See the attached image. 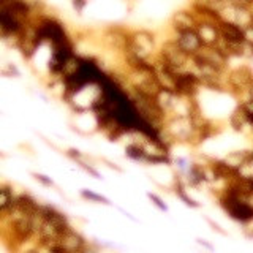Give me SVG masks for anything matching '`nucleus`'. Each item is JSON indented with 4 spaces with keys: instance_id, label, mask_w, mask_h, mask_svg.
I'll use <instances>...</instances> for the list:
<instances>
[{
    "instance_id": "10",
    "label": "nucleus",
    "mask_w": 253,
    "mask_h": 253,
    "mask_svg": "<svg viewBox=\"0 0 253 253\" xmlns=\"http://www.w3.org/2000/svg\"><path fill=\"white\" fill-rule=\"evenodd\" d=\"M60 244L68 253H79L84 249V239L73 229H68L60 236Z\"/></svg>"
},
{
    "instance_id": "3",
    "label": "nucleus",
    "mask_w": 253,
    "mask_h": 253,
    "mask_svg": "<svg viewBox=\"0 0 253 253\" xmlns=\"http://www.w3.org/2000/svg\"><path fill=\"white\" fill-rule=\"evenodd\" d=\"M176 43H177V46H179L185 54H188L190 57H193V55L202 48V41H201V38H200L198 32H196V29H195V30L179 32L177 38H176Z\"/></svg>"
},
{
    "instance_id": "2",
    "label": "nucleus",
    "mask_w": 253,
    "mask_h": 253,
    "mask_svg": "<svg viewBox=\"0 0 253 253\" xmlns=\"http://www.w3.org/2000/svg\"><path fill=\"white\" fill-rule=\"evenodd\" d=\"M188 57L190 55L182 51L176 41L163 46V51H161V60H163L166 65H170L173 70H176L177 73L184 72V67L187 65Z\"/></svg>"
},
{
    "instance_id": "6",
    "label": "nucleus",
    "mask_w": 253,
    "mask_h": 253,
    "mask_svg": "<svg viewBox=\"0 0 253 253\" xmlns=\"http://www.w3.org/2000/svg\"><path fill=\"white\" fill-rule=\"evenodd\" d=\"M219 29L222 40H225L227 43H244L245 41V29L242 27L228 23H219Z\"/></svg>"
},
{
    "instance_id": "8",
    "label": "nucleus",
    "mask_w": 253,
    "mask_h": 253,
    "mask_svg": "<svg viewBox=\"0 0 253 253\" xmlns=\"http://www.w3.org/2000/svg\"><path fill=\"white\" fill-rule=\"evenodd\" d=\"M229 84L237 90L242 89H250V86L253 84V75L249 68H237L233 73L229 75Z\"/></svg>"
},
{
    "instance_id": "21",
    "label": "nucleus",
    "mask_w": 253,
    "mask_h": 253,
    "mask_svg": "<svg viewBox=\"0 0 253 253\" xmlns=\"http://www.w3.org/2000/svg\"><path fill=\"white\" fill-rule=\"evenodd\" d=\"M35 177H37L38 180H41V182H43L45 185H52V182L49 180V179H46L45 176H41V174H35Z\"/></svg>"
},
{
    "instance_id": "14",
    "label": "nucleus",
    "mask_w": 253,
    "mask_h": 253,
    "mask_svg": "<svg viewBox=\"0 0 253 253\" xmlns=\"http://www.w3.org/2000/svg\"><path fill=\"white\" fill-rule=\"evenodd\" d=\"M236 193L237 195H250L253 193V179L250 177H244L236 187Z\"/></svg>"
},
{
    "instance_id": "12",
    "label": "nucleus",
    "mask_w": 253,
    "mask_h": 253,
    "mask_svg": "<svg viewBox=\"0 0 253 253\" xmlns=\"http://www.w3.org/2000/svg\"><path fill=\"white\" fill-rule=\"evenodd\" d=\"M15 209H16V198L13 196L8 187H2V190H0V210L3 214H8L13 212Z\"/></svg>"
},
{
    "instance_id": "13",
    "label": "nucleus",
    "mask_w": 253,
    "mask_h": 253,
    "mask_svg": "<svg viewBox=\"0 0 253 253\" xmlns=\"http://www.w3.org/2000/svg\"><path fill=\"white\" fill-rule=\"evenodd\" d=\"M223 0H195V8L200 13H212L217 15V11L222 8Z\"/></svg>"
},
{
    "instance_id": "18",
    "label": "nucleus",
    "mask_w": 253,
    "mask_h": 253,
    "mask_svg": "<svg viewBox=\"0 0 253 253\" xmlns=\"http://www.w3.org/2000/svg\"><path fill=\"white\" fill-rule=\"evenodd\" d=\"M245 41H249V43L253 45V24L245 29Z\"/></svg>"
},
{
    "instance_id": "23",
    "label": "nucleus",
    "mask_w": 253,
    "mask_h": 253,
    "mask_svg": "<svg viewBox=\"0 0 253 253\" xmlns=\"http://www.w3.org/2000/svg\"><path fill=\"white\" fill-rule=\"evenodd\" d=\"M27 253H37V252H33V250H30V252H27Z\"/></svg>"
},
{
    "instance_id": "1",
    "label": "nucleus",
    "mask_w": 253,
    "mask_h": 253,
    "mask_svg": "<svg viewBox=\"0 0 253 253\" xmlns=\"http://www.w3.org/2000/svg\"><path fill=\"white\" fill-rule=\"evenodd\" d=\"M217 18L220 23H228L247 29L253 24V13L249 10L247 5H236V3H227L222 5V8L217 11Z\"/></svg>"
},
{
    "instance_id": "19",
    "label": "nucleus",
    "mask_w": 253,
    "mask_h": 253,
    "mask_svg": "<svg viewBox=\"0 0 253 253\" xmlns=\"http://www.w3.org/2000/svg\"><path fill=\"white\" fill-rule=\"evenodd\" d=\"M149 198H151V200H152L153 202H155V204H157V206H158V207H160L161 210H166V206L163 204V202L160 201V198H157L155 195H152V193H151V195H149Z\"/></svg>"
},
{
    "instance_id": "16",
    "label": "nucleus",
    "mask_w": 253,
    "mask_h": 253,
    "mask_svg": "<svg viewBox=\"0 0 253 253\" xmlns=\"http://www.w3.org/2000/svg\"><path fill=\"white\" fill-rule=\"evenodd\" d=\"M82 195L86 196V198L95 200V201H101V202H104V204H108V200H106V198H103V196H98V195L90 193V192H82Z\"/></svg>"
},
{
    "instance_id": "17",
    "label": "nucleus",
    "mask_w": 253,
    "mask_h": 253,
    "mask_svg": "<svg viewBox=\"0 0 253 253\" xmlns=\"http://www.w3.org/2000/svg\"><path fill=\"white\" fill-rule=\"evenodd\" d=\"M177 193H179V196H180V198L184 200L185 202H187L188 206H193V207H196V206H198V204H196V202H195V201L192 200V198H188V196H187V195L184 193V190H182V188H177Z\"/></svg>"
},
{
    "instance_id": "22",
    "label": "nucleus",
    "mask_w": 253,
    "mask_h": 253,
    "mask_svg": "<svg viewBox=\"0 0 253 253\" xmlns=\"http://www.w3.org/2000/svg\"><path fill=\"white\" fill-rule=\"evenodd\" d=\"M249 92H250V100H253V84H252V86H250Z\"/></svg>"
},
{
    "instance_id": "4",
    "label": "nucleus",
    "mask_w": 253,
    "mask_h": 253,
    "mask_svg": "<svg viewBox=\"0 0 253 253\" xmlns=\"http://www.w3.org/2000/svg\"><path fill=\"white\" fill-rule=\"evenodd\" d=\"M196 32H198L202 41V46H217L222 40L219 23L202 21V23H198V25H196Z\"/></svg>"
},
{
    "instance_id": "15",
    "label": "nucleus",
    "mask_w": 253,
    "mask_h": 253,
    "mask_svg": "<svg viewBox=\"0 0 253 253\" xmlns=\"http://www.w3.org/2000/svg\"><path fill=\"white\" fill-rule=\"evenodd\" d=\"M126 155H130L131 158H135V160H146V152L141 149L139 146H130V147H126Z\"/></svg>"
},
{
    "instance_id": "7",
    "label": "nucleus",
    "mask_w": 253,
    "mask_h": 253,
    "mask_svg": "<svg viewBox=\"0 0 253 253\" xmlns=\"http://www.w3.org/2000/svg\"><path fill=\"white\" fill-rule=\"evenodd\" d=\"M35 229H37V228H35L33 219L29 215H25V214H23L21 217H18V219H15V223H13V231H15V234L21 239V241L29 239Z\"/></svg>"
},
{
    "instance_id": "5",
    "label": "nucleus",
    "mask_w": 253,
    "mask_h": 253,
    "mask_svg": "<svg viewBox=\"0 0 253 253\" xmlns=\"http://www.w3.org/2000/svg\"><path fill=\"white\" fill-rule=\"evenodd\" d=\"M228 210L231 212V215L237 220H250L253 219V209L242 202L237 198V195H233L228 198Z\"/></svg>"
},
{
    "instance_id": "11",
    "label": "nucleus",
    "mask_w": 253,
    "mask_h": 253,
    "mask_svg": "<svg viewBox=\"0 0 253 253\" xmlns=\"http://www.w3.org/2000/svg\"><path fill=\"white\" fill-rule=\"evenodd\" d=\"M174 24L177 32H185V30H195L198 23L195 21V18L187 11H179L177 15L174 16Z\"/></svg>"
},
{
    "instance_id": "20",
    "label": "nucleus",
    "mask_w": 253,
    "mask_h": 253,
    "mask_svg": "<svg viewBox=\"0 0 253 253\" xmlns=\"http://www.w3.org/2000/svg\"><path fill=\"white\" fill-rule=\"evenodd\" d=\"M227 3H236V5H249L252 0H223Z\"/></svg>"
},
{
    "instance_id": "9",
    "label": "nucleus",
    "mask_w": 253,
    "mask_h": 253,
    "mask_svg": "<svg viewBox=\"0 0 253 253\" xmlns=\"http://www.w3.org/2000/svg\"><path fill=\"white\" fill-rule=\"evenodd\" d=\"M40 215H41V219H45L48 222H51L52 225H55L62 233H65V231L70 229L68 227V223H67V219H65V215L57 212L54 207H49V206H43L40 209Z\"/></svg>"
}]
</instances>
